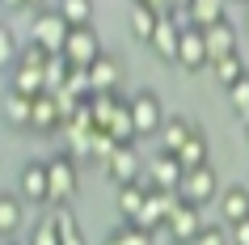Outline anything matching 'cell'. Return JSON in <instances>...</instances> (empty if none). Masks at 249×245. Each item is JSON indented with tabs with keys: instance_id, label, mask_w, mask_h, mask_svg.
Instances as JSON below:
<instances>
[{
	"instance_id": "cell-1",
	"label": "cell",
	"mask_w": 249,
	"mask_h": 245,
	"mask_svg": "<svg viewBox=\"0 0 249 245\" xmlns=\"http://www.w3.org/2000/svg\"><path fill=\"white\" fill-rule=\"evenodd\" d=\"M68 34H72V21H68L59 9H42V13H34V26H30V38L38 42V47H47L51 55H64L68 47Z\"/></svg>"
},
{
	"instance_id": "cell-2",
	"label": "cell",
	"mask_w": 249,
	"mask_h": 245,
	"mask_svg": "<svg viewBox=\"0 0 249 245\" xmlns=\"http://www.w3.org/2000/svg\"><path fill=\"white\" fill-rule=\"evenodd\" d=\"M51 165V207H72L80 190V173H76V152H59Z\"/></svg>"
},
{
	"instance_id": "cell-3",
	"label": "cell",
	"mask_w": 249,
	"mask_h": 245,
	"mask_svg": "<svg viewBox=\"0 0 249 245\" xmlns=\"http://www.w3.org/2000/svg\"><path fill=\"white\" fill-rule=\"evenodd\" d=\"M178 199H182V203H195V207H207L211 199H220V173H215L211 165L186 169L182 186H178Z\"/></svg>"
},
{
	"instance_id": "cell-4",
	"label": "cell",
	"mask_w": 249,
	"mask_h": 245,
	"mask_svg": "<svg viewBox=\"0 0 249 245\" xmlns=\"http://www.w3.org/2000/svg\"><path fill=\"white\" fill-rule=\"evenodd\" d=\"M17 194L30 207H47L51 203V165L47 161H26L17 173Z\"/></svg>"
},
{
	"instance_id": "cell-5",
	"label": "cell",
	"mask_w": 249,
	"mask_h": 245,
	"mask_svg": "<svg viewBox=\"0 0 249 245\" xmlns=\"http://www.w3.org/2000/svg\"><path fill=\"white\" fill-rule=\"evenodd\" d=\"M102 38H97V30L93 26H72V34H68V47H64V59L72 68H93L97 59H102Z\"/></svg>"
},
{
	"instance_id": "cell-6",
	"label": "cell",
	"mask_w": 249,
	"mask_h": 245,
	"mask_svg": "<svg viewBox=\"0 0 249 245\" xmlns=\"http://www.w3.org/2000/svg\"><path fill=\"white\" fill-rule=\"evenodd\" d=\"M131 114H135V127H140V140L144 135H160V127H165V106H160V97L152 89H140L131 97Z\"/></svg>"
},
{
	"instance_id": "cell-7",
	"label": "cell",
	"mask_w": 249,
	"mask_h": 245,
	"mask_svg": "<svg viewBox=\"0 0 249 245\" xmlns=\"http://www.w3.org/2000/svg\"><path fill=\"white\" fill-rule=\"evenodd\" d=\"M178 68H186V72H203V68H211V51H207V34H203V26H186L182 30Z\"/></svg>"
},
{
	"instance_id": "cell-8",
	"label": "cell",
	"mask_w": 249,
	"mask_h": 245,
	"mask_svg": "<svg viewBox=\"0 0 249 245\" xmlns=\"http://www.w3.org/2000/svg\"><path fill=\"white\" fill-rule=\"evenodd\" d=\"M140 152H135V144H118L114 152L106 156V165H102V173L114 186H127V182H140Z\"/></svg>"
},
{
	"instance_id": "cell-9",
	"label": "cell",
	"mask_w": 249,
	"mask_h": 245,
	"mask_svg": "<svg viewBox=\"0 0 249 245\" xmlns=\"http://www.w3.org/2000/svg\"><path fill=\"white\" fill-rule=\"evenodd\" d=\"M203 207H195V203H182L178 199V207L169 211V220H165V228H169V237H173V245H190L203 232V216H198Z\"/></svg>"
},
{
	"instance_id": "cell-10",
	"label": "cell",
	"mask_w": 249,
	"mask_h": 245,
	"mask_svg": "<svg viewBox=\"0 0 249 245\" xmlns=\"http://www.w3.org/2000/svg\"><path fill=\"white\" fill-rule=\"evenodd\" d=\"M64 123H68V110H64V102L55 97V93H38L34 97V135H55V131H64Z\"/></svg>"
},
{
	"instance_id": "cell-11",
	"label": "cell",
	"mask_w": 249,
	"mask_h": 245,
	"mask_svg": "<svg viewBox=\"0 0 249 245\" xmlns=\"http://www.w3.org/2000/svg\"><path fill=\"white\" fill-rule=\"evenodd\" d=\"M178 47H182V26L173 21V13H165L157 34H152V55L165 59V64H178Z\"/></svg>"
},
{
	"instance_id": "cell-12",
	"label": "cell",
	"mask_w": 249,
	"mask_h": 245,
	"mask_svg": "<svg viewBox=\"0 0 249 245\" xmlns=\"http://www.w3.org/2000/svg\"><path fill=\"white\" fill-rule=\"evenodd\" d=\"M160 9H152V4H144V0H131V17H127V26H131V38L144 42V47H152V34H157L160 26Z\"/></svg>"
},
{
	"instance_id": "cell-13",
	"label": "cell",
	"mask_w": 249,
	"mask_h": 245,
	"mask_svg": "<svg viewBox=\"0 0 249 245\" xmlns=\"http://www.w3.org/2000/svg\"><path fill=\"white\" fill-rule=\"evenodd\" d=\"M9 89L21 93V97H38V93H47V68L13 64V68H9Z\"/></svg>"
},
{
	"instance_id": "cell-14",
	"label": "cell",
	"mask_w": 249,
	"mask_h": 245,
	"mask_svg": "<svg viewBox=\"0 0 249 245\" xmlns=\"http://www.w3.org/2000/svg\"><path fill=\"white\" fill-rule=\"evenodd\" d=\"M21 228H26V199L13 194V190H4L0 194V237L13 241Z\"/></svg>"
},
{
	"instance_id": "cell-15",
	"label": "cell",
	"mask_w": 249,
	"mask_h": 245,
	"mask_svg": "<svg viewBox=\"0 0 249 245\" xmlns=\"http://www.w3.org/2000/svg\"><path fill=\"white\" fill-rule=\"evenodd\" d=\"M123 59H114V55H102L97 64L89 68V76H93V89L97 93H123Z\"/></svg>"
},
{
	"instance_id": "cell-16",
	"label": "cell",
	"mask_w": 249,
	"mask_h": 245,
	"mask_svg": "<svg viewBox=\"0 0 249 245\" xmlns=\"http://www.w3.org/2000/svg\"><path fill=\"white\" fill-rule=\"evenodd\" d=\"M207 34V51H211V64H220L224 55H236V26L228 21V17H220L215 26L203 30Z\"/></svg>"
},
{
	"instance_id": "cell-17",
	"label": "cell",
	"mask_w": 249,
	"mask_h": 245,
	"mask_svg": "<svg viewBox=\"0 0 249 245\" xmlns=\"http://www.w3.org/2000/svg\"><path fill=\"white\" fill-rule=\"evenodd\" d=\"M4 127H13V131L34 127V97H21V93L4 89Z\"/></svg>"
},
{
	"instance_id": "cell-18",
	"label": "cell",
	"mask_w": 249,
	"mask_h": 245,
	"mask_svg": "<svg viewBox=\"0 0 249 245\" xmlns=\"http://www.w3.org/2000/svg\"><path fill=\"white\" fill-rule=\"evenodd\" d=\"M195 131H198V123L190 114H169V118H165V127H160V148H165V152H178Z\"/></svg>"
},
{
	"instance_id": "cell-19",
	"label": "cell",
	"mask_w": 249,
	"mask_h": 245,
	"mask_svg": "<svg viewBox=\"0 0 249 245\" xmlns=\"http://www.w3.org/2000/svg\"><path fill=\"white\" fill-rule=\"evenodd\" d=\"M182 173H186V165L178 161V152H165V148H160L157 161H152V178L148 182H157L165 190H178V186H182Z\"/></svg>"
},
{
	"instance_id": "cell-20",
	"label": "cell",
	"mask_w": 249,
	"mask_h": 245,
	"mask_svg": "<svg viewBox=\"0 0 249 245\" xmlns=\"http://www.w3.org/2000/svg\"><path fill=\"white\" fill-rule=\"evenodd\" d=\"M220 216H224V224H236V220L249 216V186H245V182L224 186V194H220Z\"/></svg>"
},
{
	"instance_id": "cell-21",
	"label": "cell",
	"mask_w": 249,
	"mask_h": 245,
	"mask_svg": "<svg viewBox=\"0 0 249 245\" xmlns=\"http://www.w3.org/2000/svg\"><path fill=\"white\" fill-rule=\"evenodd\" d=\"M144 199H148V182H127V186H118V216L135 220L144 211Z\"/></svg>"
},
{
	"instance_id": "cell-22",
	"label": "cell",
	"mask_w": 249,
	"mask_h": 245,
	"mask_svg": "<svg viewBox=\"0 0 249 245\" xmlns=\"http://www.w3.org/2000/svg\"><path fill=\"white\" fill-rule=\"evenodd\" d=\"M178 161H182L186 169H198V165H211V144H207V135L203 131H195L190 140L178 148Z\"/></svg>"
},
{
	"instance_id": "cell-23",
	"label": "cell",
	"mask_w": 249,
	"mask_h": 245,
	"mask_svg": "<svg viewBox=\"0 0 249 245\" xmlns=\"http://www.w3.org/2000/svg\"><path fill=\"white\" fill-rule=\"evenodd\" d=\"M186 13H190V21H195V26H215V21H220V17H228L224 13V0H190V4H186Z\"/></svg>"
},
{
	"instance_id": "cell-24",
	"label": "cell",
	"mask_w": 249,
	"mask_h": 245,
	"mask_svg": "<svg viewBox=\"0 0 249 245\" xmlns=\"http://www.w3.org/2000/svg\"><path fill=\"white\" fill-rule=\"evenodd\" d=\"M55 224H59L64 245H89V241H85V228H80L76 216H72V207H55Z\"/></svg>"
},
{
	"instance_id": "cell-25",
	"label": "cell",
	"mask_w": 249,
	"mask_h": 245,
	"mask_svg": "<svg viewBox=\"0 0 249 245\" xmlns=\"http://www.w3.org/2000/svg\"><path fill=\"white\" fill-rule=\"evenodd\" d=\"M211 68H215V80H220L224 89H232L236 80L245 76V59H241V55H224L220 64H211Z\"/></svg>"
},
{
	"instance_id": "cell-26",
	"label": "cell",
	"mask_w": 249,
	"mask_h": 245,
	"mask_svg": "<svg viewBox=\"0 0 249 245\" xmlns=\"http://www.w3.org/2000/svg\"><path fill=\"white\" fill-rule=\"evenodd\" d=\"M72 26H93V0H59L55 4Z\"/></svg>"
},
{
	"instance_id": "cell-27",
	"label": "cell",
	"mask_w": 249,
	"mask_h": 245,
	"mask_svg": "<svg viewBox=\"0 0 249 245\" xmlns=\"http://www.w3.org/2000/svg\"><path fill=\"white\" fill-rule=\"evenodd\" d=\"M21 59V47H17V34H13V21H4L0 26V64H4V72Z\"/></svg>"
},
{
	"instance_id": "cell-28",
	"label": "cell",
	"mask_w": 249,
	"mask_h": 245,
	"mask_svg": "<svg viewBox=\"0 0 249 245\" xmlns=\"http://www.w3.org/2000/svg\"><path fill=\"white\" fill-rule=\"evenodd\" d=\"M26 245H64V237H59V224H55V216L51 220H38L34 228H30V241Z\"/></svg>"
},
{
	"instance_id": "cell-29",
	"label": "cell",
	"mask_w": 249,
	"mask_h": 245,
	"mask_svg": "<svg viewBox=\"0 0 249 245\" xmlns=\"http://www.w3.org/2000/svg\"><path fill=\"white\" fill-rule=\"evenodd\" d=\"M228 106H232V114H236V118H249V72L236 80L232 89H228Z\"/></svg>"
},
{
	"instance_id": "cell-30",
	"label": "cell",
	"mask_w": 249,
	"mask_h": 245,
	"mask_svg": "<svg viewBox=\"0 0 249 245\" xmlns=\"http://www.w3.org/2000/svg\"><path fill=\"white\" fill-rule=\"evenodd\" d=\"M190 245H232V237H228V232H220V228H211V224H203V232H198Z\"/></svg>"
},
{
	"instance_id": "cell-31",
	"label": "cell",
	"mask_w": 249,
	"mask_h": 245,
	"mask_svg": "<svg viewBox=\"0 0 249 245\" xmlns=\"http://www.w3.org/2000/svg\"><path fill=\"white\" fill-rule=\"evenodd\" d=\"M228 237H232V245H249V216L236 220V224H228Z\"/></svg>"
},
{
	"instance_id": "cell-32",
	"label": "cell",
	"mask_w": 249,
	"mask_h": 245,
	"mask_svg": "<svg viewBox=\"0 0 249 245\" xmlns=\"http://www.w3.org/2000/svg\"><path fill=\"white\" fill-rule=\"evenodd\" d=\"M102 245H131V232H127V224H118V228H110V237H106Z\"/></svg>"
},
{
	"instance_id": "cell-33",
	"label": "cell",
	"mask_w": 249,
	"mask_h": 245,
	"mask_svg": "<svg viewBox=\"0 0 249 245\" xmlns=\"http://www.w3.org/2000/svg\"><path fill=\"white\" fill-rule=\"evenodd\" d=\"M4 13H30V0H4Z\"/></svg>"
},
{
	"instance_id": "cell-34",
	"label": "cell",
	"mask_w": 249,
	"mask_h": 245,
	"mask_svg": "<svg viewBox=\"0 0 249 245\" xmlns=\"http://www.w3.org/2000/svg\"><path fill=\"white\" fill-rule=\"evenodd\" d=\"M144 4H152V9H160V13H169V9H173V0H144Z\"/></svg>"
},
{
	"instance_id": "cell-35",
	"label": "cell",
	"mask_w": 249,
	"mask_h": 245,
	"mask_svg": "<svg viewBox=\"0 0 249 245\" xmlns=\"http://www.w3.org/2000/svg\"><path fill=\"white\" fill-rule=\"evenodd\" d=\"M42 9H51V0H30V13H42Z\"/></svg>"
},
{
	"instance_id": "cell-36",
	"label": "cell",
	"mask_w": 249,
	"mask_h": 245,
	"mask_svg": "<svg viewBox=\"0 0 249 245\" xmlns=\"http://www.w3.org/2000/svg\"><path fill=\"white\" fill-rule=\"evenodd\" d=\"M241 135H245V144H249V118H241Z\"/></svg>"
},
{
	"instance_id": "cell-37",
	"label": "cell",
	"mask_w": 249,
	"mask_h": 245,
	"mask_svg": "<svg viewBox=\"0 0 249 245\" xmlns=\"http://www.w3.org/2000/svg\"><path fill=\"white\" fill-rule=\"evenodd\" d=\"M178 4H190V0H173V9H178Z\"/></svg>"
},
{
	"instance_id": "cell-38",
	"label": "cell",
	"mask_w": 249,
	"mask_h": 245,
	"mask_svg": "<svg viewBox=\"0 0 249 245\" xmlns=\"http://www.w3.org/2000/svg\"><path fill=\"white\" fill-rule=\"evenodd\" d=\"M4 245H21V241H17V237H13V241H4Z\"/></svg>"
},
{
	"instance_id": "cell-39",
	"label": "cell",
	"mask_w": 249,
	"mask_h": 245,
	"mask_svg": "<svg viewBox=\"0 0 249 245\" xmlns=\"http://www.w3.org/2000/svg\"><path fill=\"white\" fill-rule=\"evenodd\" d=\"M236 4H249V0H236Z\"/></svg>"
},
{
	"instance_id": "cell-40",
	"label": "cell",
	"mask_w": 249,
	"mask_h": 245,
	"mask_svg": "<svg viewBox=\"0 0 249 245\" xmlns=\"http://www.w3.org/2000/svg\"><path fill=\"white\" fill-rule=\"evenodd\" d=\"M245 9H249V4H245Z\"/></svg>"
}]
</instances>
